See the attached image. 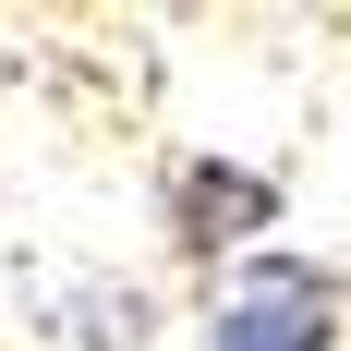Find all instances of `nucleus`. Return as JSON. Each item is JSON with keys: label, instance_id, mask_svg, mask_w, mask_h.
<instances>
[{"label": "nucleus", "instance_id": "f03ea898", "mask_svg": "<svg viewBox=\"0 0 351 351\" xmlns=\"http://www.w3.org/2000/svg\"><path fill=\"white\" fill-rule=\"evenodd\" d=\"M254 218H267V182H254V170H182V243H194V254L243 243Z\"/></svg>", "mask_w": 351, "mask_h": 351}, {"label": "nucleus", "instance_id": "f257e3e1", "mask_svg": "<svg viewBox=\"0 0 351 351\" xmlns=\"http://www.w3.org/2000/svg\"><path fill=\"white\" fill-rule=\"evenodd\" d=\"M206 351H339V291H327L315 267L267 254V267H243V279L218 291Z\"/></svg>", "mask_w": 351, "mask_h": 351}]
</instances>
